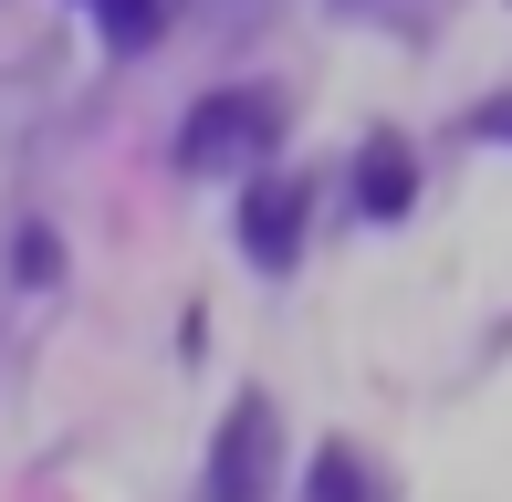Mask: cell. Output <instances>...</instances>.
<instances>
[{
  "label": "cell",
  "mask_w": 512,
  "mask_h": 502,
  "mask_svg": "<svg viewBox=\"0 0 512 502\" xmlns=\"http://www.w3.org/2000/svg\"><path fill=\"white\" fill-rule=\"evenodd\" d=\"M272 136H283V105L272 95H251V84H230V95H209L189 105V126H178V168H241V157H262Z\"/></svg>",
  "instance_id": "6da1fadb"
},
{
  "label": "cell",
  "mask_w": 512,
  "mask_h": 502,
  "mask_svg": "<svg viewBox=\"0 0 512 502\" xmlns=\"http://www.w3.org/2000/svg\"><path fill=\"white\" fill-rule=\"evenodd\" d=\"M272 450H283L272 408L241 398V408L220 419V450H209V502H262V492H272Z\"/></svg>",
  "instance_id": "7a4b0ae2"
},
{
  "label": "cell",
  "mask_w": 512,
  "mask_h": 502,
  "mask_svg": "<svg viewBox=\"0 0 512 502\" xmlns=\"http://www.w3.org/2000/svg\"><path fill=\"white\" fill-rule=\"evenodd\" d=\"M293 231H304V189H293V178L251 189V210H241V241H251V262H262V272H283L293 251H304Z\"/></svg>",
  "instance_id": "3957f363"
},
{
  "label": "cell",
  "mask_w": 512,
  "mask_h": 502,
  "mask_svg": "<svg viewBox=\"0 0 512 502\" xmlns=\"http://www.w3.org/2000/svg\"><path fill=\"white\" fill-rule=\"evenodd\" d=\"M398 199H408V157L377 147V157H366V210H398Z\"/></svg>",
  "instance_id": "277c9868"
},
{
  "label": "cell",
  "mask_w": 512,
  "mask_h": 502,
  "mask_svg": "<svg viewBox=\"0 0 512 502\" xmlns=\"http://www.w3.org/2000/svg\"><path fill=\"white\" fill-rule=\"evenodd\" d=\"M314 502H366V471L345 461V450H324L314 461Z\"/></svg>",
  "instance_id": "5b68a950"
},
{
  "label": "cell",
  "mask_w": 512,
  "mask_h": 502,
  "mask_svg": "<svg viewBox=\"0 0 512 502\" xmlns=\"http://www.w3.org/2000/svg\"><path fill=\"white\" fill-rule=\"evenodd\" d=\"M481 126H492V136H512V95H502V105H481Z\"/></svg>",
  "instance_id": "8992f818"
}]
</instances>
